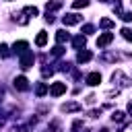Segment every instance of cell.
I'll return each instance as SVG.
<instances>
[{
    "instance_id": "cell-1",
    "label": "cell",
    "mask_w": 132,
    "mask_h": 132,
    "mask_svg": "<svg viewBox=\"0 0 132 132\" xmlns=\"http://www.w3.org/2000/svg\"><path fill=\"white\" fill-rule=\"evenodd\" d=\"M33 62H35V54H33V52H25V54L21 56V60H19V66H21L23 70H27V68L33 66Z\"/></svg>"
},
{
    "instance_id": "cell-2",
    "label": "cell",
    "mask_w": 132,
    "mask_h": 132,
    "mask_svg": "<svg viewBox=\"0 0 132 132\" xmlns=\"http://www.w3.org/2000/svg\"><path fill=\"white\" fill-rule=\"evenodd\" d=\"M80 21H82V16L76 14V12H68L66 16H62V23H64L66 27H70V25H78Z\"/></svg>"
},
{
    "instance_id": "cell-3",
    "label": "cell",
    "mask_w": 132,
    "mask_h": 132,
    "mask_svg": "<svg viewBox=\"0 0 132 132\" xmlns=\"http://www.w3.org/2000/svg\"><path fill=\"white\" fill-rule=\"evenodd\" d=\"M64 93H66V82H52V87H50V95L52 97H60Z\"/></svg>"
},
{
    "instance_id": "cell-4",
    "label": "cell",
    "mask_w": 132,
    "mask_h": 132,
    "mask_svg": "<svg viewBox=\"0 0 132 132\" xmlns=\"http://www.w3.org/2000/svg\"><path fill=\"white\" fill-rule=\"evenodd\" d=\"M113 41V33H101L99 37H97V47H105V45H109Z\"/></svg>"
},
{
    "instance_id": "cell-5",
    "label": "cell",
    "mask_w": 132,
    "mask_h": 132,
    "mask_svg": "<svg viewBox=\"0 0 132 132\" xmlns=\"http://www.w3.org/2000/svg\"><path fill=\"white\" fill-rule=\"evenodd\" d=\"M12 85H14L16 91H27V89H29V80H27V76H14Z\"/></svg>"
},
{
    "instance_id": "cell-6",
    "label": "cell",
    "mask_w": 132,
    "mask_h": 132,
    "mask_svg": "<svg viewBox=\"0 0 132 132\" xmlns=\"http://www.w3.org/2000/svg\"><path fill=\"white\" fill-rule=\"evenodd\" d=\"M60 109H62L64 113H72V111H80V109H82V105H80V103H76V101H68V103H64Z\"/></svg>"
},
{
    "instance_id": "cell-7",
    "label": "cell",
    "mask_w": 132,
    "mask_h": 132,
    "mask_svg": "<svg viewBox=\"0 0 132 132\" xmlns=\"http://www.w3.org/2000/svg\"><path fill=\"white\" fill-rule=\"evenodd\" d=\"M12 52L19 54V56H23L25 52H29V43L27 41H14L12 43Z\"/></svg>"
},
{
    "instance_id": "cell-8",
    "label": "cell",
    "mask_w": 132,
    "mask_h": 132,
    "mask_svg": "<svg viewBox=\"0 0 132 132\" xmlns=\"http://www.w3.org/2000/svg\"><path fill=\"white\" fill-rule=\"evenodd\" d=\"M85 45H87V37L82 33L76 35V37H72V47L74 50H85Z\"/></svg>"
},
{
    "instance_id": "cell-9",
    "label": "cell",
    "mask_w": 132,
    "mask_h": 132,
    "mask_svg": "<svg viewBox=\"0 0 132 132\" xmlns=\"http://www.w3.org/2000/svg\"><path fill=\"white\" fill-rule=\"evenodd\" d=\"M85 82H87V85H91V87H97V85L101 82V74H99V72H91V74H87Z\"/></svg>"
},
{
    "instance_id": "cell-10",
    "label": "cell",
    "mask_w": 132,
    "mask_h": 132,
    "mask_svg": "<svg viewBox=\"0 0 132 132\" xmlns=\"http://www.w3.org/2000/svg\"><path fill=\"white\" fill-rule=\"evenodd\" d=\"M91 58H93V54H91L89 50H80V52L76 54V62H78V64H85V62H89Z\"/></svg>"
},
{
    "instance_id": "cell-11",
    "label": "cell",
    "mask_w": 132,
    "mask_h": 132,
    "mask_svg": "<svg viewBox=\"0 0 132 132\" xmlns=\"http://www.w3.org/2000/svg\"><path fill=\"white\" fill-rule=\"evenodd\" d=\"M50 93V87L45 85V82H37L35 85V95L37 97H43V95H47Z\"/></svg>"
},
{
    "instance_id": "cell-12",
    "label": "cell",
    "mask_w": 132,
    "mask_h": 132,
    "mask_svg": "<svg viewBox=\"0 0 132 132\" xmlns=\"http://www.w3.org/2000/svg\"><path fill=\"white\" fill-rule=\"evenodd\" d=\"M45 43H47V33H45V31H39L37 37H35V45H37V47H43Z\"/></svg>"
},
{
    "instance_id": "cell-13",
    "label": "cell",
    "mask_w": 132,
    "mask_h": 132,
    "mask_svg": "<svg viewBox=\"0 0 132 132\" xmlns=\"http://www.w3.org/2000/svg\"><path fill=\"white\" fill-rule=\"evenodd\" d=\"M68 39H70V35H68V33L64 31V29H60V31H56V41H58L60 45H62L64 41H68Z\"/></svg>"
},
{
    "instance_id": "cell-14",
    "label": "cell",
    "mask_w": 132,
    "mask_h": 132,
    "mask_svg": "<svg viewBox=\"0 0 132 132\" xmlns=\"http://www.w3.org/2000/svg\"><path fill=\"white\" fill-rule=\"evenodd\" d=\"M23 14H27V16H37L39 10H37V6H25V8H23Z\"/></svg>"
},
{
    "instance_id": "cell-15",
    "label": "cell",
    "mask_w": 132,
    "mask_h": 132,
    "mask_svg": "<svg viewBox=\"0 0 132 132\" xmlns=\"http://www.w3.org/2000/svg\"><path fill=\"white\" fill-rule=\"evenodd\" d=\"M58 8H60V2H58V0H52V2L45 4V10H47V12H54V10H58Z\"/></svg>"
},
{
    "instance_id": "cell-16",
    "label": "cell",
    "mask_w": 132,
    "mask_h": 132,
    "mask_svg": "<svg viewBox=\"0 0 132 132\" xmlns=\"http://www.w3.org/2000/svg\"><path fill=\"white\" fill-rule=\"evenodd\" d=\"M99 27H101V29H111V27H113V21L105 16V19H101V21H99Z\"/></svg>"
},
{
    "instance_id": "cell-17",
    "label": "cell",
    "mask_w": 132,
    "mask_h": 132,
    "mask_svg": "<svg viewBox=\"0 0 132 132\" xmlns=\"http://www.w3.org/2000/svg\"><path fill=\"white\" fill-rule=\"evenodd\" d=\"M62 54H64V47L58 43L56 47H52V54H50V56H52V58H58V56H62Z\"/></svg>"
},
{
    "instance_id": "cell-18",
    "label": "cell",
    "mask_w": 132,
    "mask_h": 132,
    "mask_svg": "<svg viewBox=\"0 0 132 132\" xmlns=\"http://www.w3.org/2000/svg\"><path fill=\"white\" fill-rule=\"evenodd\" d=\"M101 58H103V60H107V62H116V60H118L120 56H118V54H109V52H105V54H103Z\"/></svg>"
},
{
    "instance_id": "cell-19",
    "label": "cell",
    "mask_w": 132,
    "mask_h": 132,
    "mask_svg": "<svg viewBox=\"0 0 132 132\" xmlns=\"http://www.w3.org/2000/svg\"><path fill=\"white\" fill-rule=\"evenodd\" d=\"M85 6H89V0H74L72 2V8H85Z\"/></svg>"
},
{
    "instance_id": "cell-20",
    "label": "cell",
    "mask_w": 132,
    "mask_h": 132,
    "mask_svg": "<svg viewBox=\"0 0 132 132\" xmlns=\"http://www.w3.org/2000/svg\"><path fill=\"white\" fill-rule=\"evenodd\" d=\"M124 116H126L124 111H113V113H111V120H113V122H122Z\"/></svg>"
},
{
    "instance_id": "cell-21",
    "label": "cell",
    "mask_w": 132,
    "mask_h": 132,
    "mask_svg": "<svg viewBox=\"0 0 132 132\" xmlns=\"http://www.w3.org/2000/svg\"><path fill=\"white\" fill-rule=\"evenodd\" d=\"M10 52H8V45L6 43H0V58H6Z\"/></svg>"
},
{
    "instance_id": "cell-22",
    "label": "cell",
    "mask_w": 132,
    "mask_h": 132,
    "mask_svg": "<svg viewBox=\"0 0 132 132\" xmlns=\"http://www.w3.org/2000/svg\"><path fill=\"white\" fill-rule=\"evenodd\" d=\"M122 35H124V39L132 41V31H130V29H126V27H124V29H122Z\"/></svg>"
},
{
    "instance_id": "cell-23",
    "label": "cell",
    "mask_w": 132,
    "mask_h": 132,
    "mask_svg": "<svg viewBox=\"0 0 132 132\" xmlns=\"http://www.w3.org/2000/svg\"><path fill=\"white\" fill-rule=\"evenodd\" d=\"M93 31H95L93 25H82V33H85V35H89V33H93Z\"/></svg>"
},
{
    "instance_id": "cell-24",
    "label": "cell",
    "mask_w": 132,
    "mask_h": 132,
    "mask_svg": "<svg viewBox=\"0 0 132 132\" xmlns=\"http://www.w3.org/2000/svg\"><path fill=\"white\" fill-rule=\"evenodd\" d=\"M41 74H43V76H52V74H54V68H47V66H43V68H41Z\"/></svg>"
},
{
    "instance_id": "cell-25",
    "label": "cell",
    "mask_w": 132,
    "mask_h": 132,
    "mask_svg": "<svg viewBox=\"0 0 132 132\" xmlns=\"http://www.w3.org/2000/svg\"><path fill=\"white\" fill-rule=\"evenodd\" d=\"M122 19H124L126 23H130V21H132V12H122Z\"/></svg>"
},
{
    "instance_id": "cell-26",
    "label": "cell",
    "mask_w": 132,
    "mask_h": 132,
    "mask_svg": "<svg viewBox=\"0 0 132 132\" xmlns=\"http://www.w3.org/2000/svg\"><path fill=\"white\" fill-rule=\"evenodd\" d=\"M45 21H47V23H54V14H52V12H45Z\"/></svg>"
},
{
    "instance_id": "cell-27",
    "label": "cell",
    "mask_w": 132,
    "mask_h": 132,
    "mask_svg": "<svg viewBox=\"0 0 132 132\" xmlns=\"http://www.w3.org/2000/svg\"><path fill=\"white\" fill-rule=\"evenodd\" d=\"M99 116H101V109H93L91 111V118H99Z\"/></svg>"
},
{
    "instance_id": "cell-28",
    "label": "cell",
    "mask_w": 132,
    "mask_h": 132,
    "mask_svg": "<svg viewBox=\"0 0 132 132\" xmlns=\"http://www.w3.org/2000/svg\"><path fill=\"white\" fill-rule=\"evenodd\" d=\"M80 126H82V122H80V120H76V122H74V124H72V130H78V128H80Z\"/></svg>"
},
{
    "instance_id": "cell-29",
    "label": "cell",
    "mask_w": 132,
    "mask_h": 132,
    "mask_svg": "<svg viewBox=\"0 0 132 132\" xmlns=\"http://www.w3.org/2000/svg\"><path fill=\"white\" fill-rule=\"evenodd\" d=\"M128 113H130V116H132V101H130V103H128Z\"/></svg>"
},
{
    "instance_id": "cell-30",
    "label": "cell",
    "mask_w": 132,
    "mask_h": 132,
    "mask_svg": "<svg viewBox=\"0 0 132 132\" xmlns=\"http://www.w3.org/2000/svg\"><path fill=\"white\" fill-rule=\"evenodd\" d=\"M2 124H4V113L0 111V126H2Z\"/></svg>"
},
{
    "instance_id": "cell-31",
    "label": "cell",
    "mask_w": 132,
    "mask_h": 132,
    "mask_svg": "<svg viewBox=\"0 0 132 132\" xmlns=\"http://www.w3.org/2000/svg\"><path fill=\"white\" fill-rule=\"evenodd\" d=\"M99 2H107V0H99Z\"/></svg>"
},
{
    "instance_id": "cell-32",
    "label": "cell",
    "mask_w": 132,
    "mask_h": 132,
    "mask_svg": "<svg viewBox=\"0 0 132 132\" xmlns=\"http://www.w3.org/2000/svg\"><path fill=\"white\" fill-rule=\"evenodd\" d=\"M116 2H120V0H116Z\"/></svg>"
},
{
    "instance_id": "cell-33",
    "label": "cell",
    "mask_w": 132,
    "mask_h": 132,
    "mask_svg": "<svg viewBox=\"0 0 132 132\" xmlns=\"http://www.w3.org/2000/svg\"><path fill=\"white\" fill-rule=\"evenodd\" d=\"M8 2H10V0H8Z\"/></svg>"
}]
</instances>
